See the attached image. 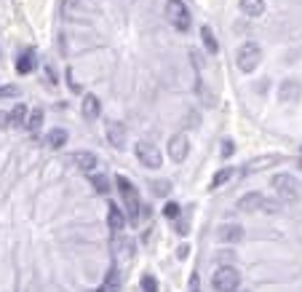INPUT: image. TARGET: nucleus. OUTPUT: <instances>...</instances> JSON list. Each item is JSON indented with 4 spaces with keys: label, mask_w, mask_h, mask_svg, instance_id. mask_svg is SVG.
Wrapping results in <instances>:
<instances>
[{
    "label": "nucleus",
    "mask_w": 302,
    "mask_h": 292,
    "mask_svg": "<svg viewBox=\"0 0 302 292\" xmlns=\"http://www.w3.org/2000/svg\"><path fill=\"white\" fill-rule=\"evenodd\" d=\"M235 174V169H220V172H217L214 174V180L209 182V188H211V191H214V188H220V185H225V182H228L230 180V177Z\"/></svg>",
    "instance_id": "nucleus-25"
},
{
    "label": "nucleus",
    "mask_w": 302,
    "mask_h": 292,
    "mask_svg": "<svg viewBox=\"0 0 302 292\" xmlns=\"http://www.w3.org/2000/svg\"><path fill=\"white\" fill-rule=\"evenodd\" d=\"M27 118H30V110H27L24 105H16V107L6 116V124L11 126V129H22V126H27Z\"/></svg>",
    "instance_id": "nucleus-14"
},
{
    "label": "nucleus",
    "mask_w": 302,
    "mask_h": 292,
    "mask_svg": "<svg viewBox=\"0 0 302 292\" xmlns=\"http://www.w3.org/2000/svg\"><path fill=\"white\" fill-rule=\"evenodd\" d=\"M233 150H235L233 139H225V142H222V158H230V156H233Z\"/></svg>",
    "instance_id": "nucleus-29"
},
{
    "label": "nucleus",
    "mask_w": 302,
    "mask_h": 292,
    "mask_svg": "<svg viewBox=\"0 0 302 292\" xmlns=\"http://www.w3.org/2000/svg\"><path fill=\"white\" fill-rule=\"evenodd\" d=\"M142 292H158V281H155V276H150V274L142 276Z\"/></svg>",
    "instance_id": "nucleus-27"
},
{
    "label": "nucleus",
    "mask_w": 302,
    "mask_h": 292,
    "mask_svg": "<svg viewBox=\"0 0 302 292\" xmlns=\"http://www.w3.org/2000/svg\"><path fill=\"white\" fill-rule=\"evenodd\" d=\"M273 188H276V193H278V199H284L286 204L291 201H297V196H299V188H297V180L291 174H278L276 180H273Z\"/></svg>",
    "instance_id": "nucleus-6"
},
{
    "label": "nucleus",
    "mask_w": 302,
    "mask_h": 292,
    "mask_svg": "<svg viewBox=\"0 0 302 292\" xmlns=\"http://www.w3.org/2000/svg\"><path fill=\"white\" fill-rule=\"evenodd\" d=\"M46 142H49L54 150H56V148H64V142H67V131L59 129V126L51 129V131H49V137H46Z\"/></svg>",
    "instance_id": "nucleus-22"
},
{
    "label": "nucleus",
    "mask_w": 302,
    "mask_h": 292,
    "mask_svg": "<svg viewBox=\"0 0 302 292\" xmlns=\"http://www.w3.org/2000/svg\"><path fill=\"white\" fill-rule=\"evenodd\" d=\"M118 193H120V199H123V204H126V209H128V223L131 225H139V212H142V201H139V193H137V188H134V182L128 180V177H123V174H118Z\"/></svg>",
    "instance_id": "nucleus-1"
},
{
    "label": "nucleus",
    "mask_w": 302,
    "mask_h": 292,
    "mask_svg": "<svg viewBox=\"0 0 302 292\" xmlns=\"http://www.w3.org/2000/svg\"><path fill=\"white\" fill-rule=\"evenodd\" d=\"M177 231H179V233H187V220H185V217L177 220Z\"/></svg>",
    "instance_id": "nucleus-30"
},
{
    "label": "nucleus",
    "mask_w": 302,
    "mask_h": 292,
    "mask_svg": "<svg viewBox=\"0 0 302 292\" xmlns=\"http://www.w3.org/2000/svg\"><path fill=\"white\" fill-rule=\"evenodd\" d=\"M118 289H120V271H118V266H112L105 274V279H102L99 292H118Z\"/></svg>",
    "instance_id": "nucleus-16"
},
{
    "label": "nucleus",
    "mask_w": 302,
    "mask_h": 292,
    "mask_svg": "<svg viewBox=\"0 0 302 292\" xmlns=\"http://www.w3.org/2000/svg\"><path fill=\"white\" fill-rule=\"evenodd\" d=\"M281 161V156H276V153H268V156H260V158H251L249 164H243V169L241 172L243 174H254V172H265V169H270V166H276Z\"/></svg>",
    "instance_id": "nucleus-9"
},
{
    "label": "nucleus",
    "mask_w": 302,
    "mask_h": 292,
    "mask_svg": "<svg viewBox=\"0 0 302 292\" xmlns=\"http://www.w3.org/2000/svg\"><path fill=\"white\" fill-rule=\"evenodd\" d=\"M43 121H46L43 107H35V110H30V118H27V129H30V131H40V129H43Z\"/></svg>",
    "instance_id": "nucleus-21"
},
{
    "label": "nucleus",
    "mask_w": 302,
    "mask_h": 292,
    "mask_svg": "<svg viewBox=\"0 0 302 292\" xmlns=\"http://www.w3.org/2000/svg\"><path fill=\"white\" fill-rule=\"evenodd\" d=\"M105 134H107V142L112 148H123L126 145V129H123V124H118V121H107Z\"/></svg>",
    "instance_id": "nucleus-11"
},
{
    "label": "nucleus",
    "mask_w": 302,
    "mask_h": 292,
    "mask_svg": "<svg viewBox=\"0 0 302 292\" xmlns=\"http://www.w3.org/2000/svg\"><path fill=\"white\" fill-rule=\"evenodd\" d=\"M166 19L171 22V27H177L179 32H187L190 30V11L182 0H168L166 3Z\"/></svg>",
    "instance_id": "nucleus-5"
},
{
    "label": "nucleus",
    "mask_w": 302,
    "mask_h": 292,
    "mask_svg": "<svg viewBox=\"0 0 302 292\" xmlns=\"http://www.w3.org/2000/svg\"><path fill=\"white\" fill-rule=\"evenodd\" d=\"M75 164H78L83 172H94V166H97V156L94 153H75Z\"/></svg>",
    "instance_id": "nucleus-23"
},
{
    "label": "nucleus",
    "mask_w": 302,
    "mask_h": 292,
    "mask_svg": "<svg viewBox=\"0 0 302 292\" xmlns=\"http://www.w3.org/2000/svg\"><path fill=\"white\" fill-rule=\"evenodd\" d=\"M238 292H246V289H238Z\"/></svg>",
    "instance_id": "nucleus-31"
},
{
    "label": "nucleus",
    "mask_w": 302,
    "mask_h": 292,
    "mask_svg": "<svg viewBox=\"0 0 302 292\" xmlns=\"http://www.w3.org/2000/svg\"><path fill=\"white\" fill-rule=\"evenodd\" d=\"M241 11L246 16H262V11H265V0H241Z\"/></svg>",
    "instance_id": "nucleus-19"
},
{
    "label": "nucleus",
    "mask_w": 302,
    "mask_h": 292,
    "mask_svg": "<svg viewBox=\"0 0 302 292\" xmlns=\"http://www.w3.org/2000/svg\"><path fill=\"white\" fill-rule=\"evenodd\" d=\"M112 252H115L118 263H128L131 258H134V241L123 239V236H115L112 239Z\"/></svg>",
    "instance_id": "nucleus-10"
},
{
    "label": "nucleus",
    "mask_w": 302,
    "mask_h": 292,
    "mask_svg": "<svg viewBox=\"0 0 302 292\" xmlns=\"http://www.w3.org/2000/svg\"><path fill=\"white\" fill-rule=\"evenodd\" d=\"M134 153L139 158V164L147 166V169H160V164H163V156H160V150L155 142H150V139H139Z\"/></svg>",
    "instance_id": "nucleus-4"
},
{
    "label": "nucleus",
    "mask_w": 302,
    "mask_h": 292,
    "mask_svg": "<svg viewBox=\"0 0 302 292\" xmlns=\"http://www.w3.org/2000/svg\"><path fill=\"white\" fill-rule=\"evenodd\" d=\"M284 102H291V99H297L299 97V83H294V81H286L284 86H281V94H278Z\"/></svg>",
    "instance_id": "nucleus-24"
},
{
    "label": "nucleus",
    "mask_w": 302,
    "mask_h": 292,
    "mask_svg": "<svg viewBox=\"0 0 302 292\" xmlns=\"http://www.w3.org/2000/svg\"><path fill=\"white\" fill-rule=\"evenodd\" d=\"M19 89L14 86V83H6V86H0V99H8V97H16Z\"/></svg>",
    "instance_id": "nucleus-28"
},
{
    "label": "nucleus",
    "mask_w": 302,
    "mask_h": 292,
    "mask_svg": "<svg viewBox=\"0 0 302 292\" xmlns=\"http://www.w3.org/2000/svg\"><path fill=\"white\" fill-rule=\"evenodd\" d=\"M201 41H203V46H206V51L209 54H217L220 51V41L214 38V32H211V27H201Z\"/></svg>",
    "instance_id": "nucleus-20"
},
{
    "label": "nucleus",
    "mask_w": 302,
    "mask_h": 292,
    "mask_svg": "<svg viewBox=\"0 0 302 292\" xmlns=\"http://www.w3.org/2000/svg\"><path fill=\"white\" fill-rule=\"evenodd\" d=\"M126 220H128V217L118 209L115 204H107V223H110V228H112V231H123Z\"/></svg>",
    "instance_id": "nucleus-17"
},
{
    "label": "nucleus",
    "mask_w": 302,
    "mask_h": 292,
    "mask_svg": "<svg viewBox=\"0 0 302 292\" xmlns=\"http://www.w3.org/2000/svg\"><path fill=\"white\" fill-rule=\"evenodd\" d=\"M217 239H220L222 244H238L243 239V228L238 223H228V225H222V228L217 231Z\"/></svg>",
    "instance_id": "nucleus-12"
},
{
    "label": "nucleus",
    "mask_w": 302,
    "mask_h": 292,
    "mask_svg": "<svg viewBox=\"0 0 302 292\" xmlns=\"http://www.w3.org/2000/svg\"><path fill=\"white\" fill-rule=\"evenodd\" d=\"M35 51L32 49H22V54L16 56V72L19 75H30L35 70Z\"/></svg>",
    "instance_id": "nucleus-13"
},
{
    "label": "nucleus",
    "mask_w": 302,
    "mask_h": 292,
    "mask_svg": "<svg viewBox=\"0 0 302 292\" xmlns=\"http://www.w3.org/2000/svg\"><path fill=\"white\" fill-rule=\"evenodd\" d=\"M235 62H238V67L243 72H251V70H257V64L262 62V49H260V43H254V41H246L238 49V54H235Z\"/></svg>",
    "instance_id": "nucleus-3"
},
{
    "label": "nucleus",
    "mask_w": 302,
    "mask_h": 292,
    "mask_svg": "<svg viewBox=\"0 0 302 292\" xmlns=\"http://www.w3.org/2000/svg\"><path fill=\"white\" fill-rule=\"evenodd\" d=\"M163 214H166V220H179L182 217V214H179V204H174V201H168L163 206Z\"/></svg>",
    "instance_id": "nucleus-26"
},
{
    "label": "nucleus",
    "mask_w": 302,
    "mask_h": 292,
    "mask_svg": "<svg viewBox=\"0 0 302 292\" xmlns=\"http://www.w3.org/2000/svg\"><path fill=\"white\" fill-rule=\"evenodd\" d=\"M187 153H190V139H187V134H174L171 139H168V156H171V161H177V164H182L185 158H187Z\"/></svg>",
    "instance_id": "nucleus-7"
},
{
    "label": "nucleus",
    "mask_w": 302,
    "mask_h": 292,
    "mask_svg": "<svg viewBox=\"0 0 302 292\" xmlns=\"http://www.w3.org/2000/svg\"><path fill=\"white\" fill-rule=\"evenodd\" d=\"M83 118L86 121H97L99 118V113H102V107H99V99L94 97V94H86V97H83Z\"/></svg>",
    "instance_id": "nucleus-15"
},
{
    "label": "nucleus",
    "mask_w": 302,
    "mask_h": 292,
    "mask_svg": "<svg viewBox=\"0 0 302 292\" xmlns=\"http://www.w3.org/2000/svg\"><path fill=\"white\" fill-rule=\"evenodd\" d=\"M238 284H241V274L233 266H222L211 274V287L217 292H238Z\"/></svg>",
    "instance_id": "nucleus-2"
},
{
    "label": "nucleus",
    "mask_w": 302,
    "mask_h": 292,
    "mask_svg": "<svg viewBox=\"0 0 302 292\" xmlns=\"http://www.w3.org/2000/svg\"><path fill=\"white\" fill-rule=\"evenodd\" d=\"M238 209L241 212H260V209H276V206L268 204V199L262 193H246L238 201Z\"/></svg>",
    "instance_id": "nucleus-8"
},
{
    "label": "nucleus",
    "mask_w": 302,
    "mask_h": 292,
    "mask_svg": "<svg viewBox=\"0 0 302 292\" xmlns=\"http://www.w3.org/2000/svg\"><path fill=\"white\" fill-rule=\"evenodd\" d=\"M89 180L94 185V191L102 193V196H107L110 193V180H107V174H102V172H91L89 174Z\"/></svg>",
    "instance_id": "nucleus-18"
}]
</instances>
